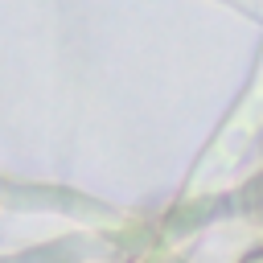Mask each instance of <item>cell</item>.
Masks as SVG:
<instances>
[{"label": "cell", "instance_id": "cell-1", "mask_svg": "<svg viewBox=\"0 0 263 263\" xmlns=\"http://www.w3.org/2000/svg\"><path fill=\"white\" fill-rule=\"evenodd\" d=\"M242 263H263V251H251V255H242Z\"/></svg>", "mask_w": 263, "mask_h": 263}]
</instances>
